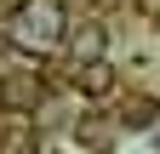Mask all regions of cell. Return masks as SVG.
I'll return each instance as SVG.
<instances>
[{"instance_id":"cell-1","label":"cell","mask_w":160,"mask_h":154,"mask_svg":"<svg viewBox=\"0 0 160 154\" xmlns=\"http://www.w3.org/2000/svg\"><path fill=\"white\" fill-rule=\"evenodd\" d=\"M17 46L23 51H46L63 40V0H23L17 6Z\"/></svg>"},{"instance_id":"cell-2","label":"cell","mask_w":160,"mask_h":154,"mask_svg":"<svg viewBox=\"0 0 160 154\" xmlns=\"http://www.w3.org/2000/svg\"><path fill=\"white\" fill-rule=\"evenodd\" d=\"M74 91H80V97H109V91H114V63H103V57H86V63H80L74 69Z\"/></svg>"},{"instance_id":"cell-3","label":"cell","mask_w":160,"mask_h":154,"mask_svg":"<svg viewBox=\"0 0 160 154\" xmlns=\"http://www.w3.org/2000/svg\"><path fill=\"white\" fill-rule=\"evenodd\" d=\"M74 57H80V63H86V57H103V29H97V23H86L74 34Z\"/></svg>"},{"instance_id":"cell-4","label":"cell","mask_w":160,"mask_h":154,"mask_svg":"<svg viewBox=\"0 0 160 154\" xmlns=\"http://www.w3.org/2000/svg\"><path fill=\"white\" fill-rule=\"evenodd\" d=\"M0 103H6V108H23V103H34V86L23 80V74H12V80L0 86Z\"/></svg>"},{"instance_id":"cell-5","label":"cell","mask_w":160,"mask_h":154,"mask_svg":"<svg viewBox=\"0 0 160 154\" xmlns=\"http://www.w3.org/2000/svg\"><path fill=\"white\" fill-rule=\"evenodd\" d=\"M46 154H57V148H46Z\"/></svg>"}]
</instances>
